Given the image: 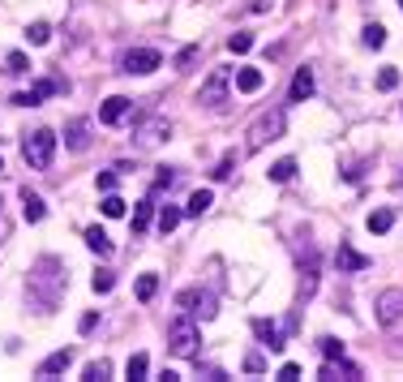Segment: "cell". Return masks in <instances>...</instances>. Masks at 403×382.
Returning <instances> with one entry per match:
<instances>
[{
	"label": "cell",
	"mask_w": 403,
	"mask_h": 382,
	"mask_svg": "<svg viewBox=\"0 0 403 382\" xmlns=\"http://www.w3.org/2000/svg\"><path fill=\"white\" fill-rule=\"evenodd\" d=\"M65 266L56 262V258H39L35 262V270H30V280H26V297H30V305L35 309H43V314H52L56 305H61V297H65Z\"/></svg>",
	"instance_id": "cell-1"
},
{
	"label": "cell",
	"mask_w": 403,
	"mask_h": 382,
	"mask_svg": "<svg viewBox=\"0 0 403 382\" xmlns=\"http://www.w3.org/2000/svg\"><path fill=\"white\" fill-rule=\"evenodd\" d=\"M198 344H202V331H198V318L193 314H181L176 322L167 326V348H172V357H198Z\"/></svg>",
	"instance_id": "cell-2"
},
{
	"label": "cell",
	"mask_w": 403,
	"mask_h": 382,
	"mask_svg": "<svg viewBox=\"0 0 403 382\" xmlns=\"http://www.w3.org/2000/svg\"><path fill=\"white\" fill-rule=\"evenodd\" d=\"M56 142H61V138H56L52 129H35V133H26V138H22V159L30 163L35 172H43V168H52Z\"/></svg>",
	"instance_id": "cell-3"
},
{
	"label": "cell",
	"mask_w": 403,
	"mask_h": 382,
	"mask_svg": "<svg viewBox=\"0 0 403 382\" xmlns=\"http://www.w3.org/2000/svg\"><path fill=\"white\" fill-rule=\"evenodd\" d=\"M279 133H283V112H279V107H275V112H262V117L249 125V133H245V138H249V142H245V150L253 155V150H262L266 142H275Z\"/></svg>",
	"instance_id": "cell-4"
},
{
	"label": "cell",
	"mask_w": 403,
	"mask_h": 382,
	"mask_svg": "<svg viewBox=\"0 0 403 382\" xmlns=\"http://www.w3.org/2000/svg\"><path fill=\"white\" fill-rule=\"evenodd\" d=\"M227 90H232V69H210V78L198 90V103L202 107H223L227 103Z\"/></svg>",
	"instance_id": "cell-5"
},
{
	"label": "cell",
	"mask_w": 403,
	"mask_h": 382,
	"mask_svg": "<svg viewBox=\"0 0 403 382\" xmlns=\"http://www.w3.org/2000/svg\"><path fill=\"white\" fill-rule=\"evenodd\" d=\"M373 318H378V326H399V322H403V288H386V292H378V301H373Z\"/></svg>",
	"instance_id": "cell-6"
},
{
	"label": "cell",
	"mask_w": 403,
	"mask_h": 382,
	"mask_svg": "<svg viewBox=\"0 0 403 382\" xmlns=\"http://www.w3.org/2000/svg\"><path fill=\"white\" fill-rule=\"evenodd\" d=\"M167 133H172V125H167L163 117H146V121L138 125V133H133V146H138V150H155Z\"/></svg>",
	"instance_id": "cell-7"
},
{
	"label": "cell",
	"mask_w": 403,
	"mask_h": 382,
	"mask_svg": "<svg viewBox=\"0 0 403 382\" xmlns=\"http://www.w3.org/2000/svg\"><path fill=\"white\" fill-rule=\"evenodd\" d=\"M159 65H163V56H159L155 47H133V52H125V56H121V69L125 73H155Z\"/></svg>",
	"instance_id": "cell-8"
},
{
	"label": "cell",
	"mask_w": 403,
	"mask_h": 382,
	"mask_svg": "<svg viewBox=\"0 0 403 382\" xmlns=\"http://www.w3.org/2000/svg\"><path fill=\"white\" fill-rule=\"evenodd\" d=\"M181 309L193 314V318H202V322H210V318L219 314V309H215V297H210V292H198V288L181 292Z\"/></svg>",
	"instance_id": "cell-9"
},
{
	"label": "cell",
	"mask_w": 403,
	"mask_h": 382,
	"mask_svg": "<svg viewBox=\"0 0 403 382\" xmlns=\"http://www.w3.org/2000/svg\"><path fill=\"white\" fill-rule=\"evenodd\" d=\"M133 117V99H125V95H112L103 107H99V121L103 125H125Z\"/></svg>",
	"instance_id": "cell-10"
},
{
	"label": "cell",
	"mask_w": 403,
	"mask_h": 382,
	"mask_svg": "<svg viewBox=\"0 0 403 382\" xmlns=\"http://www.w3.org/2000/svg\"><path fill=\"white\" fill-rule=\"evenodd\" d=\"M61 90H69V86L56 82V78H43V82H35L26 95H13V103H18V107H35V103H43L47 95H61Z\"/></svg>",
	"instance_id": "cell-11"
},
{
	"label": "cell",
	"mask_w": 403,
	"mask_h": 382,
	"mask_svg": "<svg viewBox=\"0 0 403 382\" xmlns=\"http://www.w3.org/2000/svg\"><path fill=\"white\" fill-rule=\"evenodd\" d=\"M253 335H258L270 352H283V348H287V344H283V331H279L270 318H253Z\"/></svg>",
	"instance_id": "cell-12"
},
{
	"label": "cell",
	"mask_w": 403,
	"mask_h": 382,
	"mask_svg": "<svg viewBox=\"0 0 403 382\" xmlns=\"http://www.w3.org/2000/svg\"><path fill=\"white\" fill-rule=\"evenodd\" d=\"M335 266H339V270H352V275H356V270H365V266H369V258H365V253H356V249H352L348 241H339Z\"/></svg>",
	"instance_id": "cell-13"
},
{
	"label": "cell",
	"mask_w": 403,
	"mask_h": 382,
	"mask_svg": "<svg viewBox=\"0 0 403 382\" xmlns=\"http://www.w3.org/2000/svg\"><path fill=\"white\" fill-rule=\"evenodd\" d=\"M65 146L82 155V150L90 146V121H69V125H65Z\"/></svg>",
	"instance_id": "cell-14"
},
{
	"label": "cell",
	"mask_w": 403,
	"mask_h": 382,
	"mask_svg": "<svg viewBox=\"0 0 403 382\" xmlns=\"http://www.w3.org/2000/svg\"><path fill=\"white\" fill-rule=\"evenodd\" d=\"M322 378H361V365H352L348 357H335V361H322Z\"/></svg>",
	"instance_id": "cell-15"
},
{
	"label": "cell",
	"mask_w": 403,
	"mask_h": 382,
	"mask_svg": "<svg viewBox=\"0 0 403 382\" xmlns=\"http://www.w3.org/2000/svg\"><path fill=\"white\" fill-rule=\"evenodd\" d=\"M150 215H155V193H146L138 206H133V220H129V228H133V237H142L146 228H150Z\"/></svg>",
	"instance_id": "cell-16"
},
{
	"label": "cell",
	"mask_w": 403,
	"mask_h": 382,
	"mask_svg": "<svg viewBox=\"0 0 403 382\" xmlns=\"http://www.w3.org/2000/svg\"><path fill=\"white\" fill-rule=\"evenodd\" d=\"M309 95H313V69H296L292 90H287V103H305Z\"/></svg>",
	"instance_id": "cell-17"
},
{
	"label": "cell",
	"mask_w": 403,
	"mask_h": 382,
	"mask_svg": "<svg viewBox=\"0 0 403 382\" xmlns=\"http://www.w3.org/2000/svg\"><path fill=\"white\" fill-rule=\"evenodd\" d=\"M69 365H73V352H69V348H61V352H52V357L39 365V378H56V374H65Z\"/></svg>",
	"instance_id": "cell-18"
},
{
	"label": "cell",
	"mask_w": 403,
	"mask_h": 382,
	"mask_svg": "<svg viewBox=\"0 0 403 382\" xmlns=\"http://www.w3.org/2000/svg\"><path fill=\"white\" fill-rule=\"evenodd\" d=\"M262 82H266L262 69H236V90H241V95H258Z\"/></svg>",
	"instance_id": "cell-19"
},
{
	"label": "cell",
	"mask_w": 403,
	"mask_h": 382,
	"mask_svg": "<svg viewBox=\"0 0 403 382\" xmlns=\"http://www.w3.org/2000/svg\"><path fill=\"white\" fill-rule=\"evenodd\" d=\"M22 215H26V224H39L43 215H47L43 198H39V193H30V189H22Z\"/></svg>",
	"instance_id": "cell-20"
},
{
	"label": "cell",
	"mask_w": 403,
	"mask_h": 382,
	"mask_svg": "<svg viewBox=\"0 0 403 382\" xmlns=\"http://www.w3.org/2000/svg\"><path fill=\"white\" fill-rule=\"evenodd\" d=\"M82 241H86V249H90V253L112 258V241H107V232H103V228H86V237H82Z\"/></svg>",
	"instance_id": "cell-21"
},
{
	"label": "cell",
	"mask_w": 403,
	"mask_h": 382,
	"mask_svg": "<svg viewBox=\"0 0 403 382\" xmlns=\"http://www.w3.org/2000/svg\"><path fill=\"white\" fill-rule=\"evenodd\" d=\"M210 202H215V193H210V189H198V193H189V202H185V215L202 220V215L210 210Z\"/></svg>",
	"instance_id": "cell-22"
},
{
	"label": "cell",
	"mask_w": 403,
	"mask_h": 382,
	"mask_svg": "<svg viewBox=\"0 0 403 382\" xmlns=\"http://www.w3.org/2000/svg\"><path fill=\"white\" fill-rule=\"evenodd\" d=\"M181 220H185V210H181V206H172V202L159 206V232H163V237H167V232H176Z\"/></svg>",
	"instance_id": "cell-23"
},
{
	"label": "cell",
	"mask_w": 403,
	"mask_h": 382,
	"mask_svg": "<svg viewBox=\"0 0 403 382\" xmlns=\"http://www.w3.org/2000/svg\"><path fill=\"white\" fill-rule=\"evenodd\" d=\"M365 224H369V232H378V237H382V232H390V224H395V210H390V206H378Z\"/></svg>",
	"instance_id": "cell-24"
},
{
	"label": "cell",
	"mask_w": 403,
	"mask_h": 382,
	"mask_svg": "<svg viewBox=\"0 0 403 382\" xmlns=\"http://www.w3.org/2000/svg\"><path fill=\"white\" fill-rule=\"evenodd\" d=\"M292 177H296V159H279L275 168H270V181H275V185H287Z\"/></svg>",
	"instance_id": "cell-25"
},
{
	"label": "cell",
	"mask_w": 403,
	"mask_h": 382,
	"mask_svg": "<svg viewBox=\"0 0 403 382\" xmlns=\"http://www.w3.org/2000/svg\"><path fill=\"white\" fill-rule=\"evenodd\" d=\"M361 43H365V47H382V43H386V26H378V22H369V26L361 30Z\"/></svg>",
	"instance_id": "cell-26"
},
{
	"label": "cell",
	"mask_w": 403,
	"mask_h": 382,
	"mask_svg": "<svg viewBox=\"0 0 403 382\" xmlns=\"http://www.w3.org/2000/svg\"><path fill=\"white\" fill-rule=\"evenodd\" d=\"M146 369H150V357H146V352H133V357H129V365H125V374H129L133 382H138V378H146Z\"/></svg>",
	"instance_id": "cell-27"
},
{
	"label": "cell",
	"mask_w": 403,
	"mask_h": 382,
	"mask_svg": "<svg viewBox=\"0 0 403 382\" xmlns=\"http://www.w3.org/2000/svg\"><path fill=\"white\" fill-rule=\"evenodd\" d=\"M318 348H322V357H326V361H335V357H348V348H343L335 335H322V340H318Z\"/></svg>",
	"instance_id": "cell-28"
},
{
	"label": "cell",
	"mask_w": 403,
	"mask_h": 382,
	"mask_svg": "<svg viewBox=\"0 0 403 382\" xmlns=\"http://www.w3.org/2000/svg\"><path fill=\"white\" fill-rule=\"evenodd\" d=\"M103 215H107V220H121V215H125V198H116V193H107L103 198V206H99Z\"/></svg>",
	"instance_id": "cell-29"
},
{
	"label": "cell",
	"mask_w": 403,
	"mask_h": 382,
	"mask_svg": "<svg viewBox=\"0 0 403 382\" xmlns=\"http://www.w3.org/2000/svg\"><path fill=\"white\" fill-rule=\"evenodd\" d=\"M26 39H30L35 47H43V43L52 39V26H47V22H35V26H26Z\"/></svg>",
	"instance_id": "cell-30"
},
{
	"label": "cell",
	"mask_w": 403,
	"mask_h": 382,
	"mask_svg": "<svg viewBox=\"0 0 403 382\" xmlns=\"http://www.w3.org/2000/svg\"><path fill=\"white\" fill-rule=\"evenodd\" d=\"M155 292H159V275H142L138 280V301H155Z\"/></svg>",
	"instance_id": "cell-31"
},
{
	"label": "cell",
	"mask_w": 403,
	"mask_h": 382,
	"mask_svg": "<svg viewBox=\"0 0 403 382\" xmlns=\"http://www.w3.org/2000/svg\"><path fill=\"white\" fill-rule=\"evenodd\" d=\"M90 288H95V292H112V288H116V275H112V270H95Z\"/></svg>",
	"instance_id": "cell-32"
},
{
	"label": "cell",
	"mask_w": 403,
	"mask_h": 382,
	"mask_svg": "<svg viewBox=\"0 0 403 382\" xmlns=\"http://www.w3.org/2000/svg\"><path fill=\"white\" fill-rule=\"evenodd\" d=\"M227 47H232L236 56H245V52H253V35H245V30H241V35H232V39H227Z\"/></svg>",
	"instance_id": "cell-33"
},
{
	"label": "cell",
	"mask_w": 403,
	"mask_h": 382,
	"mask_svg": "<svg viewBox=\"0 0 403 382\" xmlns=\"http://www.w3.org/2000/svg\"><path fill=\"white\" fill-rule=\"evenodd\" d=\"M5 69H9V73H26V69H30L26 52H9V56H5Z\"/></svg>",
	"instance_id": "cell-34"
},
{
	"label": "cell",
	"mask_w": 403,
	"mask_h": 382,
	"mask_svg": "<svg viewBox=\"0 0 403 382\" xmlns=\"http://www.w3.org/2000/svg\"><path fill=\"white\" fill-rule=\"evenodd\" d=\"M107 374H112V365H107V361H90V365H86V382H103Z\"/></svg>",
	"instance_id": "cell-35"
},
{
	"label": "cell",
	"mask_w": 403,
	"mask_h": 382,
	"mask_svg": "<svg viewBox=\"0 0 403 382\" xmlns=\"http://www.w3.org/2000/svg\"><path fill=\"white\" fill-rule=\"evenodd\" d=\"M395 86H399V69H390V65H386V69L378 73V90H395Z\"/></svg>",
	"instance_id": "cell-36"
},
{
	"label": "cell",
	"mask_w": 403,
	"mask_h": 382,
	"mask_svg": "<svg viewBox=\"0 0 403 382\" xmlns=\"http://www.w3.org/2000/svg\"><path fill=\"white\" fill-rule=\"evenodd\" d=\"M172 181H176V172H172V168H159V177H155V189H150V193H159V189H172Z\"/></svg>",
	"instance_id": "cell-37"
},
{
	"label": "cell",
	"mask_w": 403,
	"mask_h": 382,
	"mask_svg": "<svg viewBox=\"0 0 403 382\" xmlns=\"http://www.w3.org/2000/svg\"><path fill=\"white\" fill-rule=\"evenodd\" d=\"M116 172H121V168H112V172H99V189H103V193H112V189H116V181H121Z\"/></svg>",
	"instance_id": "cell-38"
},
{
	"label": "cell",
	"mask_w": 403,
	"mask_h": 382,
	"mask_svg": "<svg viewBox=\"0 0 403 382\" xmlns=\"http://www.w3.org/2000/svg\"><path fill=\"white\" fill-rule=\"evenodd\" d=\"M198 52H202V47H185L181 56H176V69H181V73H185V69H189V65L198 61Z\"/></svg>",
	"instance_id": "cell-39"
},
{
	"label": "cell",
	"mask_w": 403,
	"mask_h": 382,
	"mask_svg": "<svg viewBox=\"0 0 403 382\" xmlns=\"http://www.w3.org/2000/svg\"><path fill=\"white\" fill-rule=\"evenodd\" d=\"M232 163H236V155H223V159H219V168H215V181L232 177Z\"/></svg>",
	"instance_id": "cell-40"
},
{
	"label": "cell",
	"mask_w": 403,
	"mask_h": 382,
	"mask_svg": "<svg viewBox=\"0 0 403 382\" xmlns=\"http://www.w3.org/2000/svg\"><path fill=\"white\" fill-rule=\"evenodd\" d=\"M95 326H99V314H95V309H90V314H82V322H78V331H82V335H90V331H95Z\"/></svg>",
	"instance_id": "cell-41"
},
{
	"label": "cell",
	"mask_w": 403,
	"mask_h": 382,
	"mask_svg": "<svg viewBox=\"0 0 403 382\" xmlns=\"http://www.w3.org/2000/svg\"><path fill=\"white\" fill-rule=\"evenodd\" d=\"M245 369H249V374H262V369H266V361H262L258 352H249V357H245Z\"/></svg>",
	"instance_id": "cell-42"
},
{
	"label": "cell",
	"mask_w": 403,
	"mask_h": 382,
	"mask_svg": "<svg viewBox=\"0 0 403 382\" xmlns=\"http://www.w3.org/2000/svg\"><path fill=\"white\" fill-rule=\"evenodd\" d=\"M279 378H283V382H292V378H301V365H292V361H287V365L279 369Z\"/></svg>",
	"instance_id": "cell-43"
},
{
	"label": "cell",
	"mask_w": 403,
	"mask_h": 382,
	"mask_svg": "<svg viewBox=\"0 0 403 382\" xmlns=\"http://www.w3.org/2000/svg\"><path fill=\"white\" fill-rule=\"evenodd\" d=\"M270 5H275V0H253V13H266Z\"/></svg>",
	"instance_id": "cell-44"
},
{
	"label": "cell",
	"mask_w": 403,
	"mask_h": 382,
	"mask_svg": "<svg viewBox=\"0 0 403 382\" xmlns=\"http://www.w3.org/2000/svg\"><path fill=\"white\" fill-rule=\"evenodd\" d=\"M399 9H403V0H399Z\"/></svg>",
	"instance_id": "cell-45"
}]
</instances>
